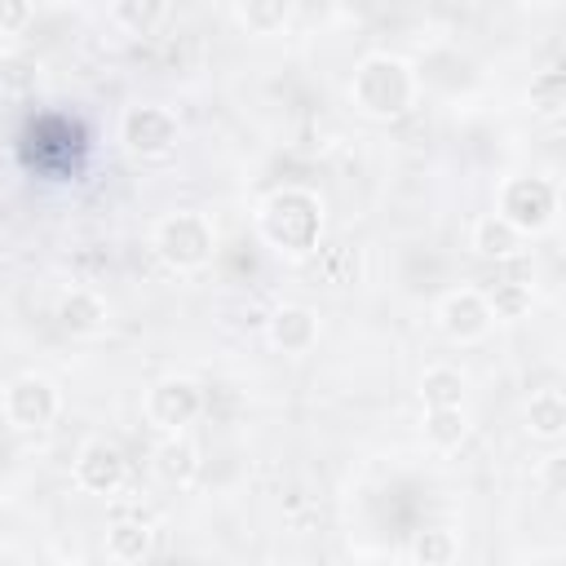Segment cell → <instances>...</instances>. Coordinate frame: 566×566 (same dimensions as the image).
<instances>
[{"instance_id":"5bb4252c","label":"cell","mask_w":566,"mask_h":566,"mask_svg":"<svg viewBox=\"0 0 566 566\" xmlns=\"http://www.w3.org/2000/svg\"><path fill=\"white\" fill-rule=\"evenodd\" d=\"M150 548H155L150 522H142V517H119V522L106 526V553H111V562H119V566H142V562L150 557Z\"/></svg>"},{"instance_id":"e0dca14e","label":"cell","mask_w":566,"mask_h":566,"mask_svg":"<svg viewBox=\"0 0 566 566\" xmlns=\"http://www.w3.org/2000/svg\"><path fill=\"white\" fill-rule=\"evenodd\" d=\"M411 562L416 566H455L460 562V535L451 526H424V531H416Z\"/></svg>"},{"instance_id":"8fae6325","label":"cell","mask_w":566,"mask_h":566,"mask_svg":"<svg viewBox=\"0 0 566 566\" xmlns=\"http://www.w3.org/2000/svg\"><path fill=\"white\" fill-rule=\"evenodd\" d=\"M106 318H111V310L93 287H71L57 301V327L71 336H97L106 327Z\"/></svg>"},{"instance_id":"7c38bea8","label":"cell","mask_w":566,"mask_h":566,"mask_svg":"<svg viewBox=\"0 0 566 566\" xmlns=\"http://www.w3.org/2000/svg\"><path fill=\"white\" fill-rule=\"evenodd\" d=\"M150 469H155V478H159L164 486H190V482L199 478V451H195L190 438L168 433V438L155 447Z\"/></svg>"},{"instance_id":"30bf717a","label":"cell","mask_w":566,"mask_h":566,"mask_svg":"<svg viewBox=\"0 0 566 566\" xmlns=\"http://www.w3.org/2000/svg\"><path fill=\"white\" fill-rule=\"evenodd\" d=\"M265 336L279 354H310L318 345V314L310 305H274L270 318H265Z\"/></svg>"},{"instance_id":"4fadbf2b","label":"cell","mask_w":566,"mask_h":566,"mask_svg":"<svg viewBox=\"0 0 566 566\" xmlns=\"http://www.w3.org/2000/svg\"><path fill=\"white\" fill-rule=\"evenodd\" d=\"M522 420H526V433L535 442L557 447L566 438V398H562V389H535L526 411H522Z\"/></svg>"},{"instance_id":"44dd1931","label":"cell","mask_w":566,"mask_h":566,"mask_svg":"<svg viewBox=\"0 0 566 566\" xmlns=\"http://www.w3.org/2000/svg\"><path fill=\"white\" fill-rule=\"evenodd\" d=\"M292 18V4L287 0H248V4H234V22H243L252 35H274L279 27H287Z\"/></svg>"},{"instance_id":"ffe728a7","label":"cell","mask_w":566,"mask_h":566,"mask_svg":"<svg viewBox=\"0 0 566 566\" xmlns=\"http://www.w3.org/2000/svg\"><path fill=\"white\" fill-rule=\"evenodd\" d=\"M526 102H531V111H535L539 119H562V111H566V75H562L557 66L531 75Z\"/></svg>"},{"instance_id":"5b68a950","label":"cell","mask_w":566,"mask_h":566,"mask_svg":"<svg viewBox=\"0 0 566 566\" xmlns=\"http://www.w3.org/2000/svg\"><path fill=\"white\" fill-rule=\"evenodd\" d=\"M119 142L128 155L137 159H164L177 150L181 142V124L168 106H155V102H137L119 115Z\"/></svg>"},{"instance_id":"603a6c76","label":"cell","mask_w":566,"mask_h":566,"mask_svg":"<svg viewBox=\"0 0 566 566\" xmlns=\"http://www.w3.org/2000/svg\"><path fill=\"white\" fill-rule=\"evenodd\" d=\"M35 88V62L27 53H0V93L22 97Z\"/></svg>"},{"instance_id":"6da1fadb","label":"cell","mask_w":566,"mask_h":566,"mask_svg":"<svg viewBox=\"0 0 566 566\" xmlns=\"http://www.w3.org/2000/svg\"><path fill=\"white\" fill-rule=\"evenodd\" d=\"M416 71L411 62H402L398 53H367L358 66H354V80H349V102L367 115V119H398L411 111L416 102Z\"/></svg>"},{"instance_id":"7a4b0ae2","label":"cell","mask_w":566,"mask_h":566,"mask_svg":"<svg viewBox=\"0 0 566 566\" xmlns=\"http://www.w3.org/2000/svg\"><path fill=\"white\" fill-rule=\"evenodd\" d=\"M261 239L283 252V256H310L318 248V234H323V203L318 195L301 190V186H287V190H274L265 203H261Z\"/></svg>"},{"instance_id":"d4e9b609","label":"cell","mask_w":566,"mask_h":566,"mask_svg":"<svg viewBox=\"0 0 566 566\" xmlns=\"http://www.w3.org/2000/svg\"><path fill=\"white\" fill-rule=\"evenodd\" d=\"M31 18H35L31 4H22V0H0V31H22Z\"/></svg>"},{"instance_id":"8992f818","label":"cell","mask_w":566,"mask_h":566,"mask_svg":"<svg viewBox=\"0 0 566 566\" xmlns=\"http://www.w3.org/2000/svg\"><path fill=\"white\" fill-rule=\"evenodd\" d=\"M146 420L168 438V433H181L186 424H195V416L203 411V394L195 380L186 376H164L146 389V402H142Z\"/></svg>"},{"instance_id":"cb8c5ba5","label":"cell","mask_w":566,"mask_h":566,"mask_svg":"<svg viewBox=\"0 0 566 566\" xmlns=\"http://www.w3.org/2000/svg\"><path fill=\"white\" fill-rule=\"evenodd\" d=\"M318 265H323L327 283H354V279H358V256H354L349 248H336V252H327Z\"/></svg>"},{"instance_id":"2e32d148","label":"cell","mask_w":566,"mask_h":566,"mask_svg":"<svg viewBox=\"0 0 566 566\" xmlns=\"http://www.w3.org/2000/svg\"><path fill=\"white\" fill-rule=\"evenodd\" d=\"M420 402H424V411L464 407V376H460V367H451V363L424 367V376H420Z\"/></svg>"},{"instance_id":"52a82bcc","label":"cell","mask_w":566,"mask_h":566,"mask_svg":"<svg viewBox=\"0 0 566 566\" xmlns=\"http://www.w3.org/2000/svg\"><path fill=\"white\" fill-rule=\"evenodd\" d=\"M71 482L84 491V495H102L111 500L124 482H128V460L115 442L106 438H88L80 451H75V464H71Z\"/></svg>"},{"instance_id":"277c9868","label":"cell","mask_w":566,"mask_h":566,"mask_svg":"<svg viewBox=\"0 0 566 566\" xmlns=\"http://www.w3.org/2000/svg\"><path fill=\"white\" fill-rule=\"evenodd\" d=\"M495 217L509 221L522 239L526 234H539V230H548L557 221V186L544 181V177H509L500 186Z\"/></svg>"},{"instance_id":"9a60e30c","label":"cell","mask_w":566,"mask_h":566,"mask_svg":"<svg viewBox=\"0 0 566 566\" xmlns=\"http://www.w3.org/2000/svg\"><path fill=\"white\" fill-rule=\"evenodd\" d=\"M469 248H473L482 261H513V256L522 252V234H517L509 221H500L495 212H486V217L473 221Z\"/></svg>"},{"instance_id":"d6986e66","label":"cell","mask_w":566,"mask_h":566,"mask_svg":"<svg viewBox=\"0 0 566 566\" xmlns=\"http://www.w3.org/2000/svg\"><path fill=\"white\" fill-rule=\"evenodd\" d=\"M172 9L159 4V0H115L111 4V22L124 27L128 35H150L159 22H168Z\"/></svg>"},{"instance_id":"9c48e42d","label":"cell","mask_w":566,"mask_h":566,"mask_svg":"<svg viewBox=\"0 0 566 566\" xmlns=\"http://www.w3.org/2000/svg\"><path fill=\"white\" fill-rule=\"evenodd\" d=\"M57 407H62V398H57L53 380H44V376H18L4 389V420L13 429H22V433L53 424Z\"/></svg>"},{"instance_id":"ba28073f","label":"cell","mask_w":566,"mask_h":566,"mask_svg":"<svg viewBox=\"0 0 566 566\" xmlns=\"http://www.w3.org/2000/svg\"><path fill=\"white\" fill-rule=\"evenodd\" d=\"M433 318H438V332L447 336V340H455V345H478V340H486V332H491V310H486V296L478 292V287H455V292H447L442 301H438V310H433Z\"/></svg>"},{"instance_id":"ac0fdd59","label":"cell","mask_w":566,"mask_h":566,"mask_svg":"<svg viewBox=\"0 0 566 566\" xmlns=\"http://www.w3.org/2000/svg\"><path fill=\"white\" fill-rule=\"evenodd\" d=\"M469 438V416L464 407H438V411H424V442L433 451H460Z\"/></svg>"},{"instance_id":"3957f363","label":"cell","mask_w":566,"mask_h":566,"mask_svg":"<svg viewBox=\"0 0 566 566\" xmlns=\"http://www.w3.org/2000/svg\"><path fill=\"white\" fill-rule=\"evenodd\" d=\"M150 243H155V256L177 270V274H195L212 261V248H217V230L203 212L195 208H177V212H164L150 230Z\"/></svg>"},{"instance_id":"7402d4cb","label":"cell","mask_w":566,"mask_h":566,"mask_svg":"<svg viewBox=\"0 0 566 566\" xmlns=\"http://www.w3.org/2000/svg\"><path fill=\"white\" fill-rule=\"evenodd\" d=\"M482 296H486L491 318H522L531 310V283H522V279H500Z\"/></svg>"}]
</instances>
